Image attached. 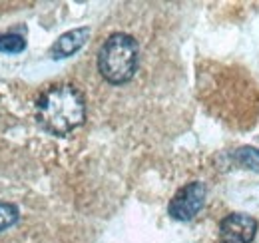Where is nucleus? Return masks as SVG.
Listing matches in <instances>:
<instances>
[{"mask_svg":"<svg viewBox=\"0 0 259 243\" xmlns=\"http://www.w3.org/2000/svg\"><path fill=\"white\" fill-rule=\"evenodd\" d=\"M88 34H90L88 28H74V30L62 34V36L56 40V44L52 46V56H54V58L72 56L74 52H78V50L84 46Z\"/></svg>","mask_w":259,"mask_h":243,"instance_id":"nucleus-5","label":"nucleus"},{"mask_svg":"<svg viewBox=\"0 0 259 243\" xmlns=\"http://www.w3.org/2000/svg\"><path fill=\"white\" fill-rule=\"evenodd\" d=\"M40 124L56 136H66L86 118V104L82 94L70 84L52 86L36 104Z\"/></svg>","mask_w":259,"mask_h":243,"instance_id":"nucleus-1","label":"nucleus"},{"mask_svg":"<svg viewBox=\"0 0 259 243\" xmlns=\"http://www.w3.org/2000/svg\"><path fill=\"white\" fill-rule=\"evenodd\" d=\"M16 221H18V210L12 204L0 201V231L12 227Z\"/></svg>","mask_w":259,"mask_h":243,"instance_id":"nucleus-8","label":"nucleus"},{"mask_svg":"<svg viewBox=\"0 0 259 243\" xmlns=\"http://www.w3.org/2000/svg\"><path fill=\"white\" fill-rule=\"evenodd\" d=\"M205 199V185L199 182H192L188 185H184L169 201L167 212L174 219L180 221H188L197 215V212L201 210Z\"/></svg>","mask_w":259,"mask_h":243,"instance_id":"nucleus-3","label":"nucleus"},{"mask_svg":"<svg viewBox=\"0 0 259 243\" xmlns=\"http://www.w3.org/2000/svg\"><path fill=\"white\" fill-rule=\"evenodd\" d=\"M138 68V44L124 34H112L98 54V70L110 84H126L134 78Z\"/></svg>","mask_w":259,"mask_h":243,"instance_id":"nucleus-2","label":"nucleus"},{"mask_svg":"<svg viewBox=\"0 0 259 243\" xmlns=\"http://www.w3.org/2000/svg\"><path fill=\"white\" fill-rule=\"evenodd\" d=\"M257 231V221L245 213H229L220 223L222 243H251Z\"/></svg>","mask_w":259,"mask_h":243,"instance_id":"nucleus-4","label":"nucleus"},{"mask_svg":"<svg viewBox=\"0 0 259 243\" xmlns=\"http://www.w3.org/2000/svg\"><path fill=\"white\" fill-rule=\"evenodd\" d=\"M26 48V42L18 34H0V52L8 54H18Z\"/></svg>","mask_w":259,"mask_h":243,"instance_id":"nucleus-7","label":"nucleus"},{"mask_svg":"<svg viewBox=\"0 0 259 243\" xmlns=\"http://www.w3.org/2000/svg\"><path fill=\"white\" fill-rule=\"evenodd\" d=\"M233 157L239 166L259 172V150H255V148H239L233 153Z\"/></svg>","mask_w":259,"mask_h":243,"instance_id":"nucleus-6","label":"nucleus"}]
</instances>
